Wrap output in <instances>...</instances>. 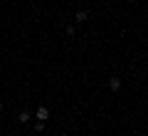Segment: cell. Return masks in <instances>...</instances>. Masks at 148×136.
Wrapping results in <instances>:
<instances>
[{
    "label": "cell",
    "mask_w": 148,
    "mask_h": 136,
    "mask_svg": "<svg viewBox=\"0 0 148 136\" xmlns=\"http://www.w3.org/2000/svg\"><path fill=\"white\" fill-rule=\"evenodd\" d=\"M0 114H3V101H0Z\"/></svg>",
    "instance_id": "obj_6"
},
{
    "label": "cell",
    "mask_w": 148,
    "mask_h": 136,
    "mask_svg": "<svg viewBox=\"0 0 148 136\" xmlns=\"http://www.w3.org/2000/svg\"><path fill=\"white\" fill-rule=\"evenodd\" d=\"M86 17H89V12H86V10H79L77 15H74V20H77V22H86Z\"/></svg>",
    "instance_id": "obj_3"
},
{
    "label": "cell",
    "mask_w": 148,
    "mask_h": 136,
    "mask_svg": "<svg viewBox=\"0 0 148 136\" xmlns=\"http://www.w3.org/2000/svg\"><path fill=\"white\" fill-rule=\"evenodd\" d=\"M35 116H37V121H47L49 119V109H47V106H40Z\"/></svg>",
    "instance_id": "obj_1"
},
{
    "label": "cell",
    "mask_w": 148,
    "mask_h": 136,
    "mask_svg": "<svg viewBox=\"0 0 148 136\" xmlns=\"http://www.w3.org/2000/svg\"><path fill=\"white\" fill-rule=\"evenodd\" d=\"M30 119H32V116H30V111H20V116H17V121H20V124H27Z\"/></svg>",
    "instance_id": "obj_4"
},
{
    "label": "cell",
    "mask_w": 148,
    "mask_h": 136,
    "mask_svg": "<svg viewBox=\"0 0 148 136\" xmlns=\"http://www.w3.org/2000/svg\"><path fill=\"white\" fill-rule=\"evenodd\" d=\"M109 89H111V92H119V89H121V79H119V77H111L109 79Z\"/></svg>",
    "instance_id": "obj_2"
},
{
    "label": "cell",
    "mask_w": 148,
    "mask_h": 136,
    "mask_svg": "<svg viewBox=\"0 0 148 136\" xmlns=\"http://www.w3.org/2000/svg\"><path fill=\"white\" fill-rule=\"evenodd\" d=\"M35 131H37V134H42V131H45V121H37V124H35Z\"/></svg>",
    "instance_id": "obj_5"
}]
</instances>
